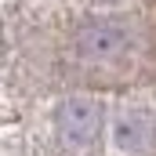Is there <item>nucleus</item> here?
I'll return each instance as SVG.
<instances>
[{"label":"nucleus","mask_w":156,"mask_h":156,"mask_svg":"<svg viewBox=\"0 0 156 156\" xmlns=\"http://www.w3.org/2000/svg\"><path fill=\"white\" fill-rule=\"evenodd\" d=\"M55 131L62 138V145L69 149H87L98 142V131H102V105L94 98H66L58 102L55 109Z\"/></svg>","instance_id":"nucleus-1"},{"label":"nucleus","mask_w":156,"mask_h":156,"mask_svg":"<svg viewBox=\"0 0 156 156\" xmlns=\"http://www.w3.org/2000/svg\"><path fill=\"white\" fill-rule=\"evenodd\" d=\"M73 44H76V55L87 58V62H116V58H123V55L134 47V37H131V29L120 26V22H102V18H94V22H83L76 29Z\"/></svg>","instance_id":"nucleus-2"},{"label":"nucleus","mask_w":156,"mask_h":156,"mask_svg":"<svg viewBox=\"0 0 156 156\" xmlns=\"http://www.w3.org/2000/svg\"><path fill=\"white\" fill-rule=\"evenodd\" d=\"M113 142H116L123 153H142V149H149V142H153V123H149V116L138 113V109L120 113L116 123H113Z\"/></svg>","instance_id":"nucleus-3"}]
</instances>
